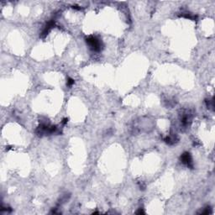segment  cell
Here are the masks:
<instances>
[{
	"instance_id": "cell-1",
	"label": "cell",
	"mask_w": 215,
	"mask_h": 215,
	"mask_svg": "<svg viewBox=\"0 0 215 215\" xmlns=\"http://www.w3.org/2000/svg\"><path fill=\"white\" fill-rule=\"evenodd\" d=\"M88 43L90 45V46L95 50V51H98L99 50V47H100V43L99 41L94 37H92V38H89L88 40Z\"/></svg>"
},
{
	"instance_id": "cell-2",
	"label": "cell",
	"mask_w": 215,
	"mask_h": 215,
	"mask_svg": "<svg viewBox=\"0 0 215 215\" xmlns=\"http://www.w3.org/2000/svg\"><path fill=\"white\" fill-rule=\"evenodd\" d=\"M182 161L183 163H185V164H187L188 165H189L190 163L192 162V159H191V156H190L189 154H188V153L183 154L182 156Z\"/></svg>"
}]
</instances>
